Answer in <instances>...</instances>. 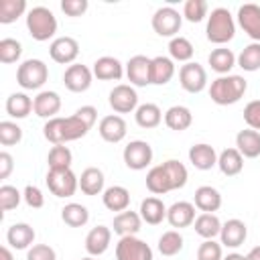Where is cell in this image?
Masks as SVG:
<instances>
[{
  "instance_id": "cell-55",
  "label": "cell",
  "mask_w": 260,
  "mask_h": 260,
  "mask_svg": "<svg viewBox=\"0 0 260 260\" xmlns=\"http://www.w3.org/2000/svg\"><path fill=\"white\" fill-rule=\"evenodd\" d=\"M223 260H248L244 254H238V252H232L228 256H223Z\"/></svg>"
},
{
  "instance_id": "cell-51",
  "label": "cell",
  "mask_w": 260,
  "mask_h": 260,
  "mask_svg": "<svg viewBox=\"0 0 260 260\" xmlns=\"http://www.w3.org/2000/svg\"><path fill=\"white\" fill-rule=\"evenodd\" d=\"M89 2L87 0H61V10L67 14V16H81L85 14Z\"/></svg>"
},
{
  "instance_id": "cell-13",
  "label": "cell",
  "mask_w": 260,
  "mask_h": 260,
  "mask_svg": "<svg viewBox=\"0 0 260 260\" xmlns=\"http://www.w3.org/2000/svg\"><path fill=\"white\" fill-rule=\"evenodd\" d=\"M91 79H93V71L87 67V65H81V63H73L65 69L63 73V83L69 91L73 93H81V91H87L89 85H91Z\"/></svg>"
},
{
  "instance_id": "cell-30",
  "label": "cell",
  "mask_w": 260,
  "mask_h": 260,
  "mask_svg": "<svg viewBox=\"0 0 260 260\" xmlns=\"http://www.w3.org/2000/svg\"><path fill=\"white\" fill-rule=\"evenodd\" d=\"M236 59H238V57L234 55L232 49H228V47H217V49H213V51L209 53L207 63L211 65V69H213L215 73H219V75H230L232 67H236Z\"/></svg>"
},
{
  "instance_id": "cell-53",
  "label": "cell",
  "mask_w": 260,
  "mask_h": 260,
  "mask_svg": "<svg viewBox=\"0 0 260 260\" xmlns=\"http://www.w3.org/2000/svg\"><path fill=\"white\" fill-rule=\"evenodd\" d=\"M0 260H14V256H12V252H10L8 246H2L0 248Z\"/></svg>"
},
{
  "instance_id": "cell-22",
  "label": "cell",
  "mask_w": 260,
  "mask_h": 260,
  "mask_svg": "<svg viewBox=\"0 0 260 260\" xmlns=\"http://www.w3.org/2000/svg\"><path fill=\"white\" fill-rule=\"evenodd\" d=\"M189 162L199 171H209L217 165V152L207 142H197L189 148Z\"/></svg>"
},
{
  "instance_id": "cell-52",
  "label": "cell",
  "mask_w": 260,
  "mask_h": 260,
  "mask_svg": "<svg viewBox=\"0 0 260 260\" xmlns=\"http://www.w3.org/2000/svg\"><path fill=\"white\" fill-rule=\"evenodd\" d=\"M12 169H14V158H12V154L6 152V150H2V152H0V179H8L10 173H12Z\"/></svg>"
},
{
  "instance_id": "cell-36",
  "label": "cell",
  "mask_w": 260,
  "mask_h": 260,
  "mask_svg": "<svg viewBox=\"0 0 260 260\" xmlns=\"http://www.w3.org/2000/svg\"><path fill=\"white\" fill-rule=\"evenodd\" d=\"M32 112V100L22 93V91H16V93H10L6 98V114L10 118H16V120H22L26 118L28 114Z\"/></svg>"
},
{
  "instance_id": "cell-14",
  "label": "cell",
  "mask_w": 260,
  "mask_h": 260,
  "mask_svg": "<svg viewBox=\"0 0 260 260\" xmlns=\"http://www.w3.org/2000/svg\"><path fill=\"white\" fill-rule=\"evenodd\" d=\"M150 63L152 59L146 55H134L126 63V77L130 85L136 87H146L150 85Z\"/></svg>"
},
{
  "instance_id": "cell-25",
  "label": "cell",
  "mask_w": 260,
  "mask_h": 260,
  "mask_svg": "<svg viewBox=\"0 0 260 260\" xmlns=\"http://www.w3.org/2000/svg\"><path fill=\"white\" fill-rule=\"evenodd\" d=\"M167 209L169 207L162 203V199L146 197V199L140 201L138 213H140L142 221H146L148 225H158V223H162V219H167Z\"/></svg>"
},
{
  "instance_id": "cell-37",
  "label": "cell",
  "mask_w": 260,
  "mask_h": 260,
  "mask_svg": "<svg viewBox=\"0 0 260 260\" xmlns=\"http://www.w3.org/2000/svg\"><path fill=\"white\" fill-rule=\"evenodd\" d=\"M61 219L69 225V228H83L89 221V211L85 205L81 203H67L61 209Z\"/></svg>"
},
{
  "instance_id": "cell-47",
  "label": "cell",
  "mask_w": 260,
  "mask_h": 260,
  "mask_svg": "<svg viewBox=\"0 0 260 260\" xmlns=\"http://www.w3.org/2000/svg\"><path fill=\"white\" fill-rule=\"evenodd\" d=\"M197 260H223L221 244L215 240H203L197 248Z\"/></svg>"
},
{
  "instance_id": "cell-38",
  "label": "cell",
  "mask_w": 260,
  "mask_h": 260,
  "mask_svg": "<svg viewBox=\"0 0 260 260\" xmlns=\"http://www.w3.org/2000/svg\"><path fill=\"white\" fill-rule=\"evenodd\" d=\"M193 53H195V49H193V45H191L189 39L177 35L175 39L169 41V55H171L173 61L189 63V61L193 59Z\"/></svg>"
},
{
  "instance_id": "cell-6",
  "label": "cell",
  "mask_w": 260,
  "mask_h": 260,
  "mask_svg": "<svg viewBox=\"0 0 260 260\" xmlns=\"http://www.w3.org/2000/svg\"><path fill=\"white\" fill-rule=\"evenodd\" d=\"M49 191L55 197H71L79 189V177L71 169H49L45 179Z\"/></svg>"
},
{
  "instance_id": "cell-24",
  "label": "cell",
  "mask_w": 260,
  "mask_h": 260,
  "mask_svg": "<svg viewBox=\"0 0 260 260\" xmlns=\"http://www.w3.org/2000/svg\"><path fill=\"white\" fill-rule=\"evenodd\" d=\"M6 242L10 248L14 250H28L35 242V230L32 225L20 221V223H12L6 232Z\"/></svg>"
},
{
  "instance_id": "cell-10",
  "label": "cell",
  "mask_w": 260,
  "mask_h": 260,
  "mask_svg": "<svg viewBox=\"0 0 260 260\" xmlns=\"http://www.w3.org/2000/svg\"><path fill=\"white\" fill-rule=\"evenodd\" d=\"M179 83L189 93H199L207 87V71L197 61H189L179 69Z\"/></svg>"
},
{
  "instance_id": "cell-1",
  "label": "cell",
  "mask_w": 260,
  "mask_h": 260,
  "mask_svg": "<svg viewBox=\"0 0 260 260\" xmlns=\"http://www.w3.org/2000/svg\"><path fill=\"white\" fill-rule=\"evenodd\" d=\"M91 128L77 116H67V118H51L45 122L43 126V136L53 142V144H67V142H73V140H79L83 138Z\"/></svg>"
},
{
  "instance_id": "cell-42",
  "label": "cell",
  "mask_w": 260,
  "mask_h": 260,
  "mask_svg": "<svg viewBox=\"0 0 260 260\" xmlns=\"http://www.w3.org/2000/svg\"><path fill=\"white\" fill-rule=\"evenodd\" d=\"M71 162H73V154L65 144H55L47 154L49 169H71Z\"/></svg>"
},
{
  "instance_id": "cell-21",
  "label": "cell",
  "mask_w": 260,
  "mask_h": 260,
  "mask_svg": "<svg viewBox=\"0 0 260 260\" xmlns=\"http://www.w3.org/2000/svg\"><path fill=\"white\" fill-rule=\"evenodd\" d=\"M193 205L201 213H215L221 207V193L211 185H201L195 189Z\"/></svg>"
},
{
  "instance_id": "cell-4",
  "label": "cell",
  "mask_w": 260,
  "mask_h": 260,
  "mask_svg": "<svg viewBox=\"0 0 260 260\" xmlns=\"http://www.w3.org/2000/svg\"><path fill=\"white\" fill-rule=\"evenodd\" d=\"M26 28L35 41L43 43V41H49L55 37L57 18L47 6H35L26 12Z\"/></svg>"
},
{
  "instance_id": "cell-15",
  "label": "cell",
  "mask_w": 260,
  "mask_h": 260,
  "mask_svg": "<svg viewBox=\"0 0 260 260\" xmlns=\"http://www.w3.org/2000/svg\"><path fill=\"white\" fill-rule=\"evenodd\" d=\"M98 132H100L102 140H106L110 144H116V142H122L126 138L128 126H126V120L120 114H110V116H104L100 120Z\"/></svg>"
},
{
  "instance_id": "cell-18",
  "label": "cell",
  "mask_w": 260,
  "mask_h": 260,
  "mask_svg": "<svg viewBox=\"0 0 260 260\" xmlns=\"http://www.w3.org/2000/svg\"><path fill=\"white\" fill-rule=\"evenodd\" d=\"M61 110V98L57 91H39L32 100V112L39 116V118H45V120H51L55 118V114H59Z\"/></svg>"
},
{
  "instance_id": "cell-49",
  "label": "cell",
  "mask_w": 260,
  "mask_h": 260,
  "mask_svg": "<svg viewBox=\"0 0 260 260\" xmlns=\"http://www.w3.org/2000/svg\"><path fill=\"white\" fill-rule=\"evenodd\" d=\"M22 199L32 209H41L45 205V195H43V191L37 185H26L24 191H22Z\"/></svg>"
},
{
  "instance_id": "cell-20",
  "label": "cell",
  "mask_w": 260,
  "mask_h": 260,
  "mask_svg": "<svg viewBox=\"0 0 260 260\" xmlns=\"http://www.w3.org/2000/svg\"><path fill=\"white\" fill-rule=\"evenodd\" d=\"M167 221L171 223V228H189L195 221V205L191 201H175L169 209H167Z\"/></svg>"
},
{
  "instance_id": "cell-31",
  "label": "cell",
  "mask_w": 260,
  "mask_h": 260,
  "mask_svg": "<svg viewBox=\"0 0 260 260\" xmlns=\"http://www.w3.org/2000/svg\"><path fill=\"white\" fill-rule=\"evenodd\" d=\"M162 120H165L167 128H171L175 132H183L193 124V114H191V110L187 106H171L165 112Z\"/></svg>"
},
{
  "instance_id": "cell-3",
  "label": "cell",
  "mask_w": 260,
  "mask_h": 260,
  "mask_svg": "<svg viewBox=\"0 0 260 260\" xmlns=\"http://www.w3.org/2000/svg\"><path fill=\"white\" fill-rule=\"evenodd\" d=\"M236 35V22L234 16L228 8H213L211 14L207 16V26H205V37L209 43L223 47L230 43Z\"/></svg>"
},
{
  "instance_id": "cell-33",
  "label": "cell",
  "mask_w": 260,
  "mask_h": 260,
  "mask_svg": "<svg viewBox=\"0 0 260 260\" xmlns=\"http://www.w3.org/2000/svg\"><path fill=\"white\" fill-rule=\"evenodd\" d=\"M162 112H160V108L156 106V104H152V102H146V104H140L138 108H136V112H134V120H136V124L140 126V128H144V130H150V128H156L160 122H162Z\"/></svg>"
},
{
  "instance_id": "cell-16",
  "label": "cell",
  "mask_w": 260,
  "mask_h": 260,
  "mask_svg": "<svg viewBox=\"0 0 260 260\" xmlns=\"http://www.w3.org/2000/svg\"><path fill=\"white\" fill-rule=\"evenodd\" d=\"M238 24L254 43H260V6L258 4H242L238 8Z\"/></svg>"
},
{
  "instance_id": "cell-46",
  "label": "cell",
  "mask_w": 260,
  "mask_h": 260,
  "mask_svg": "<svg viewBox=\"0 0 260 260\" xmlns=\"http://www.w3.org/2000/svg\"><path fill=\"white\" fill-rule=\"evenodd\" d=\"M20 199H22V193L16 187H12V185H2L0 187V209H2V213L18 207Z\"/></svg>"
},
{
  "instance_id": "cell-19",
  "label": "cell",
  "mask_w": 260,
  "mask_h": 260,
  "mask_svg": "<svg viewBox=\"0 0 260 260\" xmlns=\"http://www.w3.org/2000/svg\"><path fill=\"white\" fill-rule=\"evenodd\" d=\"M91 71H93V77H98L100 81H120L124 75V65L116 57L104 55L95 59Z\"/></svg>"
},
{
  "instance_id": "cell-8",
  "label": "cell",
  "mask_w": 260,
  "mask_h": 260,
  "mask_svg": "<svg viewBox=\"0 0 260 260\" xmlns=\"http://www.w3.org/2000/svg\"><path fill=\"white\" fill-rule=\"evenodd\" d=\"M116 260H152V248L136 236H124L116 244Z\"/></svg>"
},
{
  "instance_id": "cell-28",
  "label": "cell",
  "mask_w": 260,
  "mask_h": 260,
  "mask_svg": "<svg viewBox=\"0 0 260 260\" xmlns=\"http://www.w3.org/2000/svg\"><path fill=\"white\" fill-rule=\"evenodd\" d=\"M236 148L244 158H256L260 156V132L246 128L236 134Z\"/></svg>"
},
{
  "instance_id": "cell-12",
  "label": "cell",
  "mask_w": 260,
  "mask_h": 260,
  "mask_svg": "<svg viewBox=\"0 0 260 260\" xmlns=\"http://www.w3.org/2000/svg\"><path fill=\"white\" fill-rule=\"evenodd\" d=\"M49 55L59 65H73L79 55V43L73 37H57L49 45Z\"/></svg>"
},
{
  "instance_id": "cell-43",
  "label": "cell",
  "mask_w": 260,
  "mask_h": 260,
  "mask_svg": "<svg viewBox=\"0 0 260 260\" xmlns=\"http://www.w3.org/2000/svg\"><path fill=\"white\" fill-rule=\"evenodd\" d=\"M22 55V45L16 41V39H2L0 41V63L4 65H10V63H16Z\"/></svg>"
},
{
  "instance_id": "cell-40",
  "label": "cell",
  "mask_w": 260,
  "mask_h": 260,
  "mask_svg": "<svg viewBox=\"0 0 260 260\" xmlns=\"http://www.w3.org/2000/svg\"><path fill=\"white\" fill-rule=\"evenodd\" d=\"M156 248H158V252L162 256H175V254H179L183 250V236L177 230H167L158 238Z\"/></svg>"
},
{
  "instance_id": "cell-34",
  "label": "cell",
  "mask_w": 260,
  "mask_h": 260,
  "mask_svg": "<svg viewBox=\"0 0 260 260\" xmlns=\"http://www.w3.org/2000/svg\"><path fill=\"white\" fill-rule=\"evenodd\" d=\"M217 167L225 177H236L244 169V156L238 152V148H225L217 154Z\"/></svg>"
},
{
  "instance_id": "cell-41",
  "label": "cell",
  "mask_w": 260,
  "mask_h": 260,
  "mask_svg": "<svg viewBox=\"0 0 260 260\" xmlns=\"http://www.w3.org/2000/svg\"><path fill=\"white\" fill-rule=\"evenodd\" d=\"M26 12V0H0V24H10Z\"/></svg>"
},
{
  "instance_id": "cell-27",
  "label": "cell",
  "mask_w": 260,
  "mask_h": 260,
  "mask_svg": "<svg viewBox=\"0 0 260 260\" xmlns=\"http://www.w3.org/2000/svg\"><path fill=\"white\" fill-rule=\"evenodd\" d=\"M102 201H104V207L110 209V211H126L128 205H130V191L122 185H112L108 189H104L102 193Z\"/></svg>"
},
{
  "instance_id": "cell-17",
  "label": "cell",
  "mask_w": 260,
  "mask_h": 260,
  "mask_svg": "<svg viewBox=\"0 0 260 260\" xmlns=\"http://www.w3.org/2000/svg\"><path fill=\"white\" fill-rule=\"evenodd\" d=\"M248 238V228L242 219L234 217V219H228L225 223H221V232H219V244L225 246V248H238L246 242Z\"/></svg>"
},
{
  "instance_id": "cell-2",
  "label": "cell",
  "mask_w": 260,
  "mask_h": 260,
  "mask_svg": "<svg viewBox=\"0 0 260 260\" xmlns=\"http://www.w3.org/2000/svg\"><path fill=\"white\" fill-rule=\"evenodd\" d=\"M248 89V81L242 75H219L209 85V98L217 106L238 104Z\"/></svg>"
},
{
  "instance_id": "cell-26",
  "label": "cell",
  "mask_w": 260,
  "mask_h": 260,
  "mask_svg": "<svg viewBox=\"0 0 260 260\" xmlns=\"http://www.w3.org/2000/svg\"><path fill=\"white\" fill-rule=\"evenodd\" d=\"M140 225H142L140 213L130 211V209H126L122 213H116V217L112 221V230L120 238H124V236H136L140 232Z\"/></svg>"
},
{
  "instance_id": "cell-23",
  "label": "cell",
  "mask_w": 260,
  "mask_h": 260,
  "mask_svg": "<svg viewBox=\"0 0 260 260\" xmlns=\"http://www.w3.org/2000/svg\"><path fill=\"white\" fill-rule=\"evenodd\" d=\"M112 242V230L108 225H95L85 236V250L89 256H102Z\"/></svg>"
},
{
  "instance_id": "cell-50",
  "label": "cell",
  "mask_w": 260,
  "mask_h": 260,
  "mask_svg": "<svg viewBox=\"0 0 260 260\" xmlns=\"http://www.w3.org/2000/svg\"><path fill=\"white\" fill-rule=\"evenodd\" d=\"M26 260H57V254L49 244H35L28 248Z\"/></svg>"
},
{
  "instance_id": "cell-29",
  "label": "cell",
  "mask_w": 260,
  "mask_h": 260,
  "mask_svg": "<svg viewBox=\"0 0 260 260\" xmlns=\"http://www.w3.org/2000/svg\"><path fill=\"white\" fill-rule=\"evenodd\" d=\"M175 75V61L171 57H152L150 63V83L152 85H165Z\"/></svg>"
},
{
  "instance_id": "cell-56",
  "label": "cell",
  "mask_w": 260,
  "mask_h": 260,
  "mask_svg": "<svg viewBox=\"0 0 260 260\" xmlns=\"http://www.w3.org/2000/svg\"><path fill=\"white\" fill-rule=\"evenodd\" d=\"M81 260H95L93 256H85V258H81Z\"/></svg>"
},
{
  "instance_id": "cell-35",
  "label": "cell",
  "mask_w": 260,
  "mask_h": 260,
  "mask_svg": "<svg viewBox=\"0 0 260 260\" xmlns=\"http://www.w3.org/2000/svg\"><path fill=\"white\" fill-rule=\"evenodd\" d=\"M193 228H195V234L201 236L203 240H213L221 232V221L215 213H199L193 221Z\"/></svg>"
},
{
  "instance_id": "cell-5",
  "label": "cell",
  "mask_w": 260,
  "mask_h": 260,
  "mask_svg": "<svg viewBox=\"0 0 260 260\" xmlns=\"http://www.w3.org/2000/svg\"><path fill=\"white\" fill-rule=\"evenodd\" d=\"M49 79V67L41 59H26L16 69V83L22 89H41Z\"/></svg>"
},
{
  "instance_id": "cell-9",
  "label": "cell",
  "mask_w": 260,
  "mask_h": 260,
  "mask_svg": "<svg viewBox=\"0 0 260 260\" xmlns=\"http://www.w3.org/2000/svg\"><path fill=\"white\" fill-rule=\"evenodd\" d=\"M124 165L132 171H142L152 162V146L146 140H130L122 152Z\"/></svg>"
},
{
  "instance_id": "cell-44",
  "label": "cell",
  "mask_w": 260,
  "mask_h": 260,
  "mask_svg": "<svg viewBox=\"0 0 260 260\" xmlns=\"http://www.w3.org/2000/svg\"><path fill=\"white\" fill-rule=\"evenodd\" d=\"M22 140V128L16 122L4 120L0 122V144L2 146H14Z\"/></svg>"
},
{
  "instance_id": "cell-39",
  "label": "cell",
  "mask_w": 260,
  "mask_h": 260,
  "mask_svg": "<svg viewBox=\"0 0 260 260\" xmlns=\"http://www.w3.org/2000/svg\"><path fill=\"white\" fill-rule=\"evenodd\" d=\"M236 65L238 67H242L244 71H258L260 69V43H250V45H246L242 51H240V55H238V59H236Z\"/></svg>"
},
{
  "instance_id": "cell-48",
  "label": "cell",
  "mask_w": 260,
  "mask_h": 260,
  "mask_svg": "<svg viewBox=\"0 0 260 260\" xmlns=\"http://www.w3.org/2000/svg\"><path fill=\"white\" fill-rule=\"evenodd\" d=\"M244 122L252 130H260V100H252L244 108Z\"/></svg>"
},
{
  "instance_id": "cell-11",
  "label": "cell",
  "mask_w": 260,
  "mask_h": 260,
  "mask_svg": "<svg viewBox=\"0 0 260 260\" xmlns=\"http://www.w3.org/2000/svg\"><path fill=\"white\" fill-rule=\"evenodd\" d=\"M108 104L116 114H130V112H136V108H138V93L132 85L118 83L110 91Z\"/></svg>"
},
{
  "instance_id": "cell-7",
  "label": "cell",
  "mask_w": 260,
  "mask_h": 260,
  "mask_svg": "<svg viewBox=\"0 0 260 260\" xmlns=\"http://www.w3.org/2000/svg\"><path fill=\"white\" fill-rule=\"evenodd\" d=\"M181 24H183V14L173 6H162L152 14V30L158 37L175 39L177 32L181 30Z\"/></svg>"
},
{
  "instance_id": "cell-32",
  "label": "cell",
  "mask_w": 260,
  "mask_h": 260,
  "mask_svg": "<svg viewBox=\"0 0 260 260\" xmlns=\"http://www.w3.org/2000/svg\"><path fill=\"white\" fill-rule=\"evenodd\" d=\"M104 173H102V169H98V167H87V169H83V173L79 175V189L85 193V195H89V197H93V195H100V193H104Z\"/></svg>"
},
{
  "instance_id": "cell-54",
  "label": "cell",
  "mask_w": 260,
  "mask_h": 260,
  "mask_svg": "<svg viewBox=\"0 0 260 260\" xmlns=\"http://www.w3.org/2000/svg\"><path fill=\"white\" fill-rule=\"evenodd\" d=\"M246 258H248V260H260V246H254V248L246 254Z\"/></svg>"
},
{
  "instance_id": "cell-45",
  "label": "cell",
  "mask_w": 260,
  "mask_h": 260,
  "mask_svg": "<svg viewBox=\"0 0 260 260\" xmlns=\"http://www.w3.org/2000/svg\"><path fill=\"white\" fill-rule=\"evenodd\" d=\"M183 16L189 22H201L207 16V2L205 0H187L183 4Z\"/></svg>"
}]
</instances>
